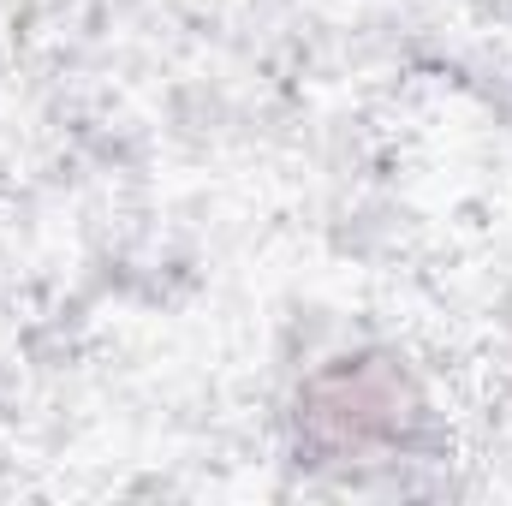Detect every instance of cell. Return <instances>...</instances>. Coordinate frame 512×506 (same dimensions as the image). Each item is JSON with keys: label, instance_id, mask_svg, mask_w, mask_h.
I'll return each mask as SVG.
<instances>
[{"label": "cell", "instance_id": "6da1fadb", "mask_svg": "<svg viewBox=\"0 0 512 506\" xmlns=\"http://www.w3.org/2000/svg\"><path fill=\"white\" fill-rule=\"evenodd\" d=\"M423 429V393L387 352H346L328 358L298 387V441L316 459H382L405 453Z\"/></svg>", "mask_w": 512, "mask_h": 506}]
</instances>
